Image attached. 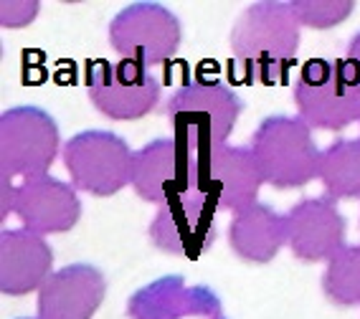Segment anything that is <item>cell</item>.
I'll use <instances>...</instances> for the list:
<instances>
[{
	"label": "cell",
	"instance_id": "6da1fadb",
	"mask_svg": "<svg viewBox=\"0 0 360 319\" xmlns=\"http://www.w3.org/2000/svg\"><path fill=\"white\" fill-rule=\"evenodd\" d=\"M302 41L290 3L259 0L238 15L229 36L233 64L249 84H282L295 66Z\"/></svg>",
	"mask_w": 360,
	"mask_h": 319
},
{
	"label": "cell",
	"instance_id": "7a4b0ae2",
	"mask_svg": "<svg viewBox=\"0 0 360 319\" xmlns=\"http://www.w3.org/2000/svg\"><path fill=\"white\" fill-rule=\"evenodd\" d=\"M241 112V96L216 79L183 84L162 104V115L173 129V137L195 152L226 145Z\"/></svg>",
	"mask_w": 360,
	"mask_h": 319
},
{
	"label": "cell",
	"instance_id": "3957f363",
	"mask_svg": "<svg viewBox=\"0 0 360 319\" xmlns=\"http://www.w3.org/2000/svg\"><path fill=\"white\" fill-rule=\"evenodd\" d=\"M249 150L257 160L264 185L295 190L317 180L320 155L312 129L300 117L271 115L254 129Z\"/></svg>",
	"mask_w": 360,
	"mask_h": 319
},
{
	"label": "cell",
	"instance_id": "277c9868",
	"mask_svg": "<svg viewBox=\"0 0 360 319\" xmlns=\"http://www.w3.org/2000/svg\"><path fill=\"white\" fill-rule=\"evenodd\" d=\"M297 117L309 129L340 132L360 119V79L345 58H309L295 79Z\"/></svg>",
	"mask_w": 360,
	"mask_h": 319
},
{
	"label": "cell",
	"instance_id": "5b68a950",
	"mask_svg": "<svg viewBox=\"0 0 360 319\" xmlns=\"http://www.w3.org/2000/svg\"><path fill=\"white\" fill-rule=\"evenodd\" d=\"M71 185L94 198H110L132 183L135 150L115 132L86 129L64 142L61 150Z\"/></svg>",
	"mask_w": 360,
	"mask_h": 319
},
{
	"label": "cell",
	"instance_id": "8992f818",
	"mask_svg": "<svg viewBox=\"0 0 360 319\" xmlns=\"http://www.w3.org/2000/svg\"><path fill=\"white\" fill-rule=\"evenodd\" d=\"M264 180L249 147L219 145L195 152L193 195L211 211L236 213L257 203Z\"/></svg>",
	"mask_w": 360,
	"mask_h": 319
},
{
	"label": "cell",
	"instance_id": "52a82bcc",
	"mask_svg": "<svg viewBox=\"0 0 360 319\" xmlns=\"http://www.w3.org/2000/svg\"><path fill=\"white\" fill-rule=\"evenodd\" d=\"M58 124L41 107H13L0 117V167L13 178L49 175L61 155Z\"/></svg>",
	"mask_w": 360,
	"mask_h": 319
},
{
	"label": "cell",
	"instance_id": "ba28073f",
	"mask_svg": "<svg viewBox=\"0 0 360 319\" xmlns=\"http://www.w3.org/2000/svg\"><path fill=\"white\" fill-rule=\"evenodd\" d=\"M183 41L180 18L160 3H132L110 23V46L124 61L153 69L167 64Z\"/></svg>",
	"mask_w": 360,
	"mask_h": 319
},
{
	"label": "cell",
	"instance_id": "9c48e42d",
	"mask_svg": "<svg viewBox=\"0 0 360 319\" xmlns=\"http://www.w3.org/2000/svg\"><path fill=\"white\" fill-rule=\"evenodd\" d=\"M86 94L99 115L115 122H135L158 109L162 86L153 71L135 61H94L86 74Z\"/></svg>",
	"mask_w": 360,
	"mask_h": 319
},
{
	"label": "cell",
	"instance_id": "30bf717a",
	"mask_svg": "<svg viewBox=\"0 0 360 319\" xmlns=\"http://www.w3.org/2000/svg\"><path fill=\"white\" fill-rule=\"evenodd\" d=\"M195 150L175 137H160L135 152L132 190L145 203L162 205L175 198L193 195Z\"/></svg>",
	"mask_w": 360,
	"mask_h": 319
},
{
	"label": "cell",
	"instance_id": "8fae6325",
	"mask_svg": "<svg viewBox=\"0 0 360 319\" xmlns=\"http://www.w3.org/2000/svg\"><path fill=\"white\" fill-rule=\"evenodd\" d=\"M347 221L328 195L302 198L284 213L287 249L304 263L330 261L345 246Z\"/></svg>",
	"mask_w": 360,
	"mask_h": 319
},
{
	"label": "cell",
	"instance_id": "7c38bea8",
	"mask_svg": "<svg viewBox=\"0 0 360 319\" xmlns=\"http://www.w3.org/2000/svg\"><path fill=\"white\" fill-rule=\"evenodd\" d=\"M206 203L195 195L175 198L170 203L158 205L150 221V241L158 251L167 256L198 259L219 238V226Z\"/></svg>",
	"mask_w": 360,
	"mask_h": 319
},
{
	"label": "cell",
	"instance_id": "4fadbf2b",
	"mask_svg": "<svg viewBox=\"0 0 360 319\" xmlns=\"http://www.w3.org/2000/svg\"><path fill=\"white\" fill-rule=\"evenodd\" d=\"M15 216L20 218L23 228L41 236L66 233L82 218V200L71 183L51 175H36L18 183Z\"/></svg>",
	"mask_w": 360,
	"mask_h": 319
},
{
	"label": "cell",
	"instance_id": "5bb4252c",
	"mask_svg": "<svg viewBox=\"0 0 360 319\" xmlns=\"http://www.w3.org/2000/svg\"><path fill=\"white\" fill-rule=\"evenodd\" d=\"M107 297V279L91 263L56 268L39 289V319H91Z\"/></svg>",
	"mask_w": 360,
	"mask_h": 319
},
{
	"label": "cell",
	"instance_id": "9a60e30c",
	"mask_svg": "<svg viewBox=\"0 0 360 319\" xmlns=\"http://www.w3.org/2000/svg\"><path fill=\"white\" fill-rule=\"evenodd\" d=\"M53 274V251L46 236L28 228H6L0 236V292L26 297Z\"/></svg>",
	"mask_w": 360,
	"mask_h": 319
},
{
	"label": "cell",
	"instance_id": "2e32d148",
	"mask_svg": "<svg viewBox=\"0 0 360 319\" xmlns=\"http://www.w3.org/2000/svg\"><path fill=\"white\" fill-rule=\"evenodd\" d=\"M229 246L241 261L269 263L277 259L282 246H287L284 236V216H279L271 205L251 203L231 216L229 223Z\"/></svg>",
	"mask_w": 360,
	"mask_h": 319
},
{
	"label": "cell",
	"instance_id": "e0dca14e",
	"mask_svg": "<svg viewBox=\"0 0 360 319\" xmlns=\"http://www.w3.org/2000/svg\"><path fill=\"white\" fill-rule=\"evenodd\" d=\"M322 188L333 200L360 198V137L355 140H335L320 155Z\"/></svg>",
	"mask_w": 360,
	"mask_h": 319
},
{
	"label": "cell",
	"instance_id": "ac0fdd59",
	"mask_svg": "<svg viewBox=\"0 0 360 319\" xmlns=\"http://www.w3.org/2000/svg\"><path fill=\"white\" fill-rule=\"evenodd\" d=\"M322 292L338 306H360V243L342 246L325 266Z\"/></svg>",
	"mask_w": 360,
	"mask_h": 319
},
{
	"label": "cell",
	"instance_id": "d6986e66",
	"mask_svg": "<svg viewBox=\"0 0 360 319\" xmlns=\"http://www.w3.org/2000/svg\"><path fill=\"white\" fill-rule=\"evenodd\" d=\"M292 13L302 28L330 31L350 18L355 11L353 0H290Z\"/></svg>",
	"mask_w": 360,
	"mask_h": 319
},
{
	"label": "cell",
	"instance_id": "ffe728a7",
	"mask_svg": "<svg viewBox=\"0 0 360 319\" xmlns=\"http://www.w3.org/2000/svg\"><path fill=\"white\" fill-rule=\"evenodd\" d=\"M39 3L33 0H15V3H3L0 6V23L6 28H26L28 23L39 15Z\"/></svg>",
	"mask_w": 360,
	"mask_h": 319
},
{
	"label": "cell",
	"instance_id": "44dd1931",
	"mask_svg": "<svg viewBox=\"0 0 360 319\" xmlns=\"http://www.w3.org/2000/svg\"><path fill=\"white\" fill-rule=\"evenodd\" d=\"M13 180H15L13 175L8 173H3V178H0V216H3V221L15 213V193H18V185H15Z\"/></svg>",
	"mask_w": 360,
	"mask_h": 319
},
{
	"label": "cell",
	"instance_id": "7402d4cb",
	"mask_svg": "<svg viewBox=\"0 0 360 319\" xmlns=\"http://www.w3.org/2000/svg\"><path fill=\"white\" fill-rule=\"evenodd\" d=\"M345 61L350 64V69L355 71V77L360 79V31L355 33L350 44H347V53H345Z\"/></svg>",
	"mask_w": 360,
	"mask_h": 319
},
{
	"label": "cell",
	"instance_id": "603a6c76",
	"mask_svg": "<svg viewBox=\"0 0 360 319\" xmlns=\"http://www.w3.org/2000/svg\"><path fill=\"white\" fill-rule=\"evenodd\" d=\"M20 319H39V317H20Z\"/></svg>",
	"mask_w": 360,
	"mask_h": 319
},
{
	"label": "cell",
	"instance_id": "cb8c5ba5",
	"mask_svg": "<svg viewBox=\"0 0 360 319\" xmlns=\"http://www.w3.org/2000/svg\"><path fill=\"white\" fill-rule=\"evenodd\" d=\"M358 122H360V119H358Z\"/></svg>",
	"mask_w": 360,
	"mask_h": 319
}]
</instances>
